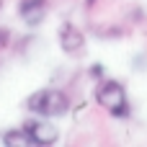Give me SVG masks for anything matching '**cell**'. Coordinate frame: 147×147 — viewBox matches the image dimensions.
I'll return each mask as SVG.
<instances>
[{"mask_svg":"<svg viewBox=\"0 0 147 147\" xmlns=\"http://www.w3.org/2000/svg\"><path fill=\"white\" fill-rule=\"evenodd\" d=\"M96 101L101 109H106L111 116L124 119L129 116V101H127V90L119 80H101L96 85Z\"/></svg>","mask_w":147,"mask_h":147,"instance_id":"obj_1","label":"cell"},{"mask_svg":"<svg viewBox=\"0 0 147 147\" xmlns=\"http://www.w3.org/2000/svg\"><path fill=\"white\" fill-rule=\"evenodd\" d=\"M26 109L31 114H39V116H62L70 109V98L62 90L44 88V90H36L26 98Z\"/></svg>","mask_w":147,"mask_h":147,"instance_id":"obj_2","label":"cell"},{"mask_svg":"<svg viewBox=\"0 0 147 147\" xmlns=\"http://www.w3.org/2000/svg\"><path fill=\"white\" fill-rule=\"evenodd\" d=\"M23 132H26V137H28V142L31 145H54L57 140H59V132H57V127L54 124H49V121H44V119H28V121H23V127H21Z\"/></svg>","mask_w":147,"mask_h":147,"instance_id":"obj_3","label":"cell"},{"mask_svg":"<svg viewBox=\"0 0 147 147\" xmlns=\"http://www.w3.org/2000/svg\"><path fill=\"white\" fill-rule=\"evenodd\" d=\"M59 47H62L65 54L75 57V54H80L85 49V34L80 28H75L72 23H62V28H59Z\"/></svg>","mask_w":147,"mask_h":147,"instance_id":"obj_4","label":"cell"},{"mask_svg":"<svg viewBox=\"0 0 147 147\" xmlns=\"http://www.w3.org/2000/svg\"><path fill=\"white\" fill-rule=\"evenodd\" d=\"M18 16L26 26H39L47 16V0H21L18 3Z\"/></svg>","mask_w":147,"mask_h":147,"instance_id":"obj_5","label":"cell"},{"mask_svg":"<svg viewBox=\"0 0 147 147\" xmlns=\"http://www.w3.org/2000/svg\"><path fill=\"white\" fill-rule=\"evenodd\" d=\"M3 145L16 147V145H31V142H28V137H26V132H23V129H10V132H5V134H3Z\"/></svg>","mask_w":147,"mask_h":147,"instance_id":"obj_6","label":"cell"},{"mask_svg":"<svg viewBox=\"0 0 147 147\" xmlns=\"http://www.w3.org/2000/svg\"><path fill=\"white\" fill-rule=\"evenodd\" d=\"M8 39H10V34H8V28H0V49L8 44Z\"/></svg>","mask_w":147,"mask_h":147,"instance_id":"obj_7","label":"cell"},{"mask_svg":"<svg viewBox=\"0 0 147 147\" xmlns=\"http://www.w3.org/2000/svg\"><path fill=\"white\" fill-rule=\"evenodd\" d=\"M90 75H93V78H101V75H103V67H101V65H93V67H90Z\"/></svg>","mask_w":147,"mask_h":147,"instance_id":"obj_8","label":"cell"},{"mask_svg":"<svg viewBox=\"0 0 147 147\" xmlns=\"http://www.w3.org/2000/svg\"><path fill=\"white\" fill-rule=\"evenodd\" d=\"M85 5H88V8H93V5H96V0H85Z\"/></svg>","mask_w":147,"mask_h":147,"instance_id":"obj_9","label":"cell"}]
</instances>
